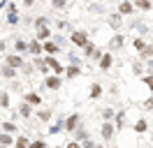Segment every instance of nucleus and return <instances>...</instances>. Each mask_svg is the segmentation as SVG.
<instances>
[{"instance_id":"24","label":"nucleus","mask_w":153,"mask_h":148,"mask_svg":"<svg viewBox=\"0 0 153 148\" xmlns=\"http://www.w3.org/2000/svg\"><path fill=\"white\" fill-rule=\"evenodd\" d=\"M10 144H12V137L7 134V132H5V134H0V146H10Z\"/></svg>"},{"instance_id":"2","label":"nucleus","mask_w":153,"mask_h":148,"mask_svg":"<svg viewBox=\"0 0 153 148\" xmlns=\"http://www.w3.org/2000/svg\"><path fill=\"white\" fill-rule=\"evenodd\" d=\"M114 132H116L114 123H105V125H102V139H105V141H111V139H114Z\"/></svg>"},{"instance_id":"30","label":"nucleus","mask_w":153,"mask_h":148,"mask_svg":"<svg viewBox=\"0 0 153 148\" xmlns=\"http://www.w3.org/2000/svg\"><path fill=\"white\" fill-rule=\"evenodd\" d=\"M16 51H26V49H28V44H26V42H23V39H16Z\"/></svg>"},{"instance_id":"6","label":"nucleus","mask_w":153,"mask_h":148,"mask_svg":"<svg viewBox=\"0 0 153 148\" xmlns=\"http://www.w3.org/2000/svg\"><path fill=\"white\" fill-rule=\"evenodd\" d=\"M111 63H114V56H111V53H105L102 58H100V67H102V70H109Z\"/></svg>"},{"instance_id":"11","label":"nucleus","mask_w":153,"mask_h":148,"mask_svg":"<svg viewBox=\"0 0 153 148\" xmlns=\"http://www.w3.org/2000/svg\"><path fill=\"white\" fill-rule=\"evenodd\" d=\"M121 46H123V37L114 35V37H111V42H109V49H121Z\"/></svg>"},{"instance_id":"41","label":"nucleus","mask_w":153,"mask_h":148,"mask_svg":"<svg viewBox=\"0 0 153 148\" xmlns=\"http://www.w3.org/2000/svg\"><path fill=\"white\" fill-rule=\"evenodd\" d=\"M0 49H5V42H0Z\"/></svg>"},{"instance_id":"3","label":"nucleus","mask_w":153,"mask_h":148,"mask_svg":"<svg viewBox=\"0 0 153 148\" xmlns=\"http://www.w3.org/2000/svg\"><path fill=\"white\" fill-rule=\"evenodd\" d=\"M7 67H12V70H16V67H23V58L16 53L7 56Z\"/></svg>"},{"instance_id":"27","label":"nucleus","mask_w":153,"mask_h":148,"mask_svg":"<svg viewBox=\"0 0 153 148\" xmlns=\"http://www.w3.org/2000/svg\"><path fill=\"white\" fill-rule=\"evenodd\" d=\"M49 35H51V33H49V28H39V30H37V37H39V39H47Z\"/></svg>"},{"instance_id":"7","label":"nucleus","mask_w":153,"mask_h":148,"mask_svg":"<svg viewBox=\"0 0 153 148\" xmlns=\"http://www.w3.org/2000/svg\"><path fill=\"white\" fill-rule=\"evenodd\" d=\"M60 83H63V81H60V76H49V79H47V86L51 88V90H58Z\"/></svg>"},{"instance_id":"28","label":"nucleus","mask_w":153,"mask_h":148,"mask_svg":"<svg viewBox=\"0 0 153 148\" xmlns=\"http://www.w3.org/2000/svg\"><path fill=\"white\" fill-rule=\"evenodd\" d=\"M2 130L10 134V132H14V130H16V125H14V123H2Z\"/></svg>"},{"instance_id":"12","label":"nucleus","mask_w":153,"mask_h":148,"mask_svg":"<svg viewBox=\"0 0 153 148\" xmlns=\"http://www.w3.org/2000/svg\"><path fill=\"white\" fill-rule=\"evenodd\" d=\"M65 74L70 76V79H74V76H79V74H81V70H79L76 65H70V67L65 70Z\"/></svg>"},{"instance_id":"23","label":"nucleus","mask_w":153,"mask_h":148,"mask_svg":"<svg viewBox=\"0 0 153 148\" xmlns=\"http://www.w3.org/2000/svg\"><path fill=\"white\" fill-rule=\"evenodd\" d=\"M37 118H39V120H51V111H47V109L37 111Z\"/></svg>"},{"instance_id":"18","label":"nucleus","mask_w":153,"mask_h":148,"mask_svg":"<svg viewBox=\"0 0 153 148\" xmlns=\"http://www.w3.org/2000/svg\"><path fill=\"white\" fill-rule=\"evenodd\" d=\"M44 49H47V53H56L60 46H58L56 42H47V44H44Z\"/></svg>"},{"instance_id":"35","label":"nucleus","mask_w":153,"mask_h":148,"mask_svg":"<svg viewBox=\"0 0 153 148\" xmlns=\"http://www.w3.org/2000/svg\"><path fill=\"white\" fill-rule=\"evenodd\" d=\"M84 148H97V146H95L93 139H86V141H84Z\"/></svg>"},{"instance_id":"9","label":"nucleus","mask_w":153,"mask_h":148,"mask_svg":"<svg viewBox=\"0 0 153 148\" xmlns=\"http://www.w3.org/2000/svg\"><path fill=\"white\" fill-rule=\"evenodd\" d=\"M42 102V95H37V92H28L26 95V104H39Z\"/></svg>"},{"instance_id":"29","label":"nucleus","mask_w":153,"mask_h":148,"mask_svg":"<svg viewBox=\"0 0 153 148\" xmlns=\"http://www.w3.org/2000/svg\"><path fill=\"white\" fill-rule=\"evenodd\" d=\"M134 132H146V120H139V123L134 125Z\"/></svg>"},{"instance_id":"14","label":"nucleus","mask_w":153,"mask_h":148,"mask_svg":"<svg viewBox=\"0 0 153 148\" xmlns=\"http://www.w3.org/2000/svg\"><path fill=\"white\" fill-rule=\"evenodd\" d=\"M100 95H102V86H100V83H93V86H91V97L95 100V97H100Z\"/></svg>"},{"instance_id":"5","label":"nucleus","mask_w":153,"mask_h":148,"mask_svg":"<svg viewBox=\"0 0 153 148\" xmlns=\"http://www.w3.org/2000/svg\"><path fill=\"white\" fill-rule=\"evenodd\" d=\"M76 123H79V113H72V116L65 120V132H74Z\"/></svg>"},{"instance_id":"40","label":"nucleus","mask_w":153,"mask_h":148,"mask_svg":"<svg viewBox=\"0 0 153 148\" xmlns=\"http://www.w3.org/2000/svg\"><path fill=\"white\" fill-rule=\"evenodd\" d=\"M149 70H153V60H149Z\"/></svg>"},{"instance_id":"21","label":"nucleus","mask_w":153,"mask_h":148,"mask_svg":"<svg viewBox=\"0 0 153 148\" xmlns=\"http://www.w3.org/2000/svg\"><path fill=\"white\" fill-rule=\"evenodd\" d=\"M137 7L146 12V9H151V7H153V2H149V0H137Z\"/></svg>"},{"instance_id":"17","label":"nucleus","mask_w":153,"mask_h":148,"mask_svg":"<svg viewBox=\"0 0 153 148\" xmlns=\"http://www.w3.org/2000/svg\"><path fill=\"white\" fill-rule=\"evenodd\" d=\"M19 116H23V118H28V116H30V104H26V102L21 104V107H19Z\"/></svg>"},{"instance_id":"22","label":"nucleus","mask_w":153,"mask_h":148,"mask_svg":"<svg viewBox=\"0 0 153 148\" xmlns=\"http://www.w3.org/2000/svg\"><path fill=\"white\" fill-rule=\"evenodd\" d=\"M28 49H30V53H39V51H42V44H39V42H30Z\"/></svg>"},{"instance_id":"31","label":"nucleus","mask_w":153,"mask_h":148,"mask_svg":"<svg viewBox=\"0 0 153 148\" xmlns=\"http://www.w3.org/2000/svg\"><path fill=\"white\" fill-rule=\"evenodd\" d=\"M16 148H30V144H28V139H23V137H21L19 141H16Z\"/></svg>"},{"instance_id":"32","label":"nucleus","mask_w":153,"mask_h":148,"mask_svg":"<svg viewBox=\"0 0 153 148\" xmlns=\"http://www.w3.org/2000/svg\"><path fill=\"white\" fill-rule=\"evenodd\" d=\"M151 53H153V46L149 44V46H146V49H144V51H142V58H144V60H146V58H149V56H151Z\"/></svg>"},{"instance_id":"16","label":"nucleus","mask_w":153,"mask_h":148,"mask_svg":"<svg viewBox=\"0 0 153 148\" xmlns=\"http://www.w3.org/2000/svg\"><path fill=\"white\" fill-rule=\"evenodd\" d=\"M2 76H5V79H14V76H16V70H12V67L5 65V67H2Z\"/></svg>"},{"instance_id":"26","label":"nucleus","mask_w":153,"mask_h":148,"mask_svg":"<svg viewBox=\"0 0 153 148\" xmlns=\"http://www.w3.org/2000/svg\"><path fill=\"white\" fill-rule=\"evenodd\" d=\"M51 5L56 9H63V7H67V0H51Z\"/></svg>"},{"instance_id":"36","label":"nucleus","mask_w":153,"mask_h":148,"mask_svg":"<svg viewBox=\"0 0 153 148\" xmlns=\"http://www.w3.org/2000/svg\"><path fill=\"white\" fill-rule=\"evenodd\" d=\"M0 104H2V107H7V104H10V97H7V95H5V92H2V95H0Z\"/></svg>"},{"instance_id":"1","label":"nucleus","mask_w":153,"mask_h":148,"mask_svg":"<svg viewBox=\"0 0 153 148\" xmlns=\"http://www.w3.org/2000/svg\"><path fill=\"white\" fill-rule=\"evenodd\" d=\"M70 42H72L74 46H84V49L91 44V42H88V35L84 33V30H74V33L70 35Z\"/></svg>"},{"instance_id":"20","label":"nucleus","mask_w":153,"mask_h":148,"mask_svg":"<svg viewBox=\"0 0 153 148\" xmlns=\"http://www.w3.org/2000/svg\"><path fill=\"white\" fill-rule=\"evenodd\" d=\"M74 137H76V141H86V139H88V132H86V130H76Z\"/></svg>"},{"instance_id":"4","label":"nucleus","mask_w":153,"mask_h":148,"mask_svg":"<svg viewBox=\"0 0 153 148\" xmlns=\"http://www.w3.org/2000/svg\"><path fill=\"white\" fill-rule=\"evenodd\" d=\"M47 65L51 67V70H53V72H56V76H58V74H63V65L58 63L53 56H49V58H47Z\"/></svg>"},{"instance_id":"42","label":"nucleus","mask_w":153,"mask_h":148,"mask_svg":"<svg viewBox=\"0 0 153 148\" xmlns=\"http://www.w3.org/2000/svg\"><path fill=\"white\" fill-rule=\"evenodd\" d=\"M0 148H10V146H0Z\"/></svg>"},{"instance_id":"44","label":"nucleus","mask_w":153,"mask_h":148,"mask_svg":"<svg viewBox=\"0 0 153 148\" xmlns=\"http://www.w3.org/2000/svg\"><path fill=\"white\" fill-rule=\"evenodd\" d=\"M114 148H116V146H114Z\"/></svg>"},{"instance_id":"38","label":"nucleus","mask_w":153,"mask_h":148,"mask_svg":"<svg viewBox=\"0 0 153 148\" xmlns=\"http://www.w3.org/2000/svg\"><path fill=\"white\" fill-rule=\"evenodd\" d=\"M67 148H84V146H81L79 141H72V144H67Z\"/></svg>"},{"instance_id":"33","label":"nucleus","mask_w":153,"mask_h":148,"mask_svg":"<svg viewBox=\"0 0 153 148\" xmlns=\"http://www.w3.org/2000/svg\"><path fill=\"white\" fill-rule=\"evenodd\" d=\"M134 46H137V49H142V51H144V49H146L149 44H146L144 39H134Z\"/></svg>"},{"instance_id":"37","label":"nucleus","mask_w":153,"mask_h":148,"mask_svg":"<svg viewBox=\"0 0 153 148\" xmlns=\"http://www.w3.org/2000/svg\"><path fill=\"white\" fill-rule=\"evenodd\" d=\"M144 83H146V86L153 90V74H151V76H146V79H144Z\"/></svg>"},{"instance_id":"34","label":"nucleus","mask_w":153,"mask_h":148,"mask_svg":"<svg viewBox=\"0 0 153 148\" xmlns=\"http://www.w3.org/2000/svg\"><path fill=\"white\" fill-rule=\"evenodd\" d=\"M30 148H47V144H44V141H33Z\"/></svg>"},{"instance_id":"19","label":"nucleus","mask_w":153,"mask_h":148,"mask_svg":"<svg viewBox=\"0 0 153 148\" xmlns=\"http://www.w3.org/2000/svg\"><path fill=\"white\" fill-rule=\"evenodd\" d=\"M47 23H49L47 16H37V18H35V26H37V30H39V28H47Z\"/></svg>"},{"instance_id":"8","label":"nucleus","mask_w":153,"mask_h":148,"mask_svg":"<svg viewBox=\"0 0 153 148\" xmlns=\"http://www.w3.org/2000/svg\"><path fill=\"white\" fill-rule=\"evenodd\" d=\"M132 9H134V2H121V5H118V12H121V14H132Z\"/></svg>"},{"instance_id":"15","label":"nucleus","mask_w":153,"mask_h":148,"mask_svg":"<svg viewBox=\"0 0 153 148\" xmlns=\"http://www.w3.org/2000/svg\"><path fill=\"white\" fill-rule=\"evenodd\" d=\"M63 130H65V125H63V123H60V120H58L56 125H51V127H49V134H60V132H63Z\"/></svg>"},{"instance_id":"25","label":"nucleus","mask_w":153,"mask_h":148,"mask_svg":"<svg viewBox=\"0 0 153 148\" xmlns=\"http://www.w3.org/2000/svg\"><path fill=\"white\" fill-rule=\"evenodd\" d=\"M7 23H10V26L19 23V14H16V12H10V16H7Z\"/></svg>"},{"instance_id":"13","label":"nucleus","mask_w":153,"mask_h":148,"mask_svg":"<svg viewBox=\"0 0 153 148\" xmlns=\"http://www.w3.org/2000/svg\"><path fill=\"white\" fill-rule=\"evenodd\" d=\"M121 23H123V21H121V14H111V16H109V26L111 28H121Z\"/></svg>"},{"instance_id":"39","label":"nucleus","mask_w":153,"mask_h":148,"mask_svg":"<svg viewBox=\"0 0 153 148\" xmlns=\"http://www.w3.org/2000/svg\"><path fill=\"white\" fill-rule=\"evenodd\" d=\"M146 109H153V100H146V104H144Z\"/></svg>"},{"instance_id":"10","label":"nucleus","mask_w":153,"mask_h":148,"mask_svg":"<svg viewBox=\"0 0 153 148\" xmlns=\"http://www.w3.org/2000/svg\"><path fill=\"white\" fill-rule=\"evenodd\" d=\"M114 116H118V113H116V111L111 109V107L102 109V118H105V123H111V118H114Z\"/></svg>"},{"instance_id":"43","label":"nucleus","mask_w":153,"mask_h":148,"mask_svg":"<svg viewBox=\"0 0 153 148\" xmlns=\"http://www.w3.org/2000/svg\"><path fill=\"white\" fill-rule=\"evenodd\" d=\"M97 148H105V146H97Z\"/></svg>"}]
</instances>
